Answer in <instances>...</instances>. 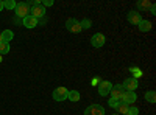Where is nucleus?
Masks as SVG:
<instances>
[{
	"instance_id": "1",
	"label": "nucleus",
	"mask_w": 156,
	"mask_h": 115,
	"mask_svg": "<svg viewBox=\"0 0 156 115\" xmlns=\"http://www.w3.org/2000/svg\"><path fill=\"white\" fill-rule=\"evenodd\" d=\"M30 5V12L31 14L30 16H33L34 19H41V17H44L45 16V8L41 5V2H37V0H34V2H31V3H28Z\"/></svg>"
},
{
	"instance_id": "2",
	"label": "nucleus",
	"mask_w": 156,
	"mask_h": 115,
	"mask_svg": "<svg viewBox=\"0 0 156 115\" xmlns=\"http://www.w3.org/2000/svg\"><path fill=\"white\" fill-rule=\"evenodd\" d=\"M16 16L22 17V19L30 16V5L28 3H17V6H16Z\"/></svg>"
},
{
	"instance_id": "3",
	"label": "nucleus",
	"mask_w": 156,
	"mask_h": 115,
	"mask_svg": "<svg viewBox=\"0 0 156 115\" xmlns=\"http://www.w3.org/2000/svg\"><path fill=\"white\" fill-rule=\"evenodd\" d=\"M66 28L70 31V33H80L83 28H81V25L80 22H78L76 19H67L66 20Z\"/></svg>"
},
{
	"instance_id": "4",
	"label": "nucleus",
	"mask_w": 156,
	"mask_h": 115,
	"mask_svg": "<svg viewBox=\"0 0 156 115\" xmlns=\"http://www.w3.org/2000/svg\"><path fill=\"white\" fill-rule=\"evenodd\" d=\"M67 89L66 87H56L55 90H53V100L55 101H64V100H67Z\"/></svg>"
},
{
	"instance_id": "5",
	"label": "nucleus",
	"mask_w": 156,
	"mask_h": 115,
	"mask_svg": "<svg viewBox=\"0 0 156 115\" xmlns=\"http://www.w3.org/2000/svg\"><path fill=\"white\" fill-rule=\"evenodd\" d=\"M84 115H105V109H103L100 104H90L84 110Z\"/></svg>"
},
{
	"instance_id": "6",
	"label": "nucleus",
	"mask_w": 156,
	"mask_h": 115,
	"mask_svg": "<svg viewBox=\"0 0 156 115\" xmlns=\"http://www.w3.org/2000/svg\"><path fill=\"white\" fill-rule=\"evenodd\" d=\"M105 36H103L101 33H95L92 37H90V44H92V47H95V48H100V47H103L105 45Z\"/></svg>"
},
{
	"instance_id": "7",
	"label": "nucleus",
	"mask_w": 156,
	"mask_h": 115,
	"mask_svg": "<svg viewBox=\"0 0 156 115\" xmlns=\"http://www.w3.org/2000/svg\"><path fill=\"white\" fill-rule=\"evenodd\" d=\"M111 89H112V84L109 81H100V84H98V93L101 96H106V95H109Z\"/></svg>"
},
{
	"instance_id": "8",
	"label": "nucleus",
	"mask_w": 156,
	"mask_h": 115,
	"mask_svg": "<svg viewBox=\"0 0 156 115\" xmlns=\"http://www.w3.org/2000/svg\"><path fill=\"white\" fill-rule=\"evenodd\" d=\"M137 100V95L134 93V92H123V95H122V98H120V103H125V104H131V103H134V101Z\"/></svg>"
},
{
	"instance_id": "9",
	"label": "nucleus",
	"mask_w": 156,
	"mask_h": 115,
	"mask_svg": "<svg viewBox=\"0 0 156 115\" xmlns=\"http://www.w3.org/2000/svg\"><path fill=\"white\" fill-rule=\"evenodd\" d=\"M123 89L126 92H134L136 89H137V79L134 78H126L123 81Z\"/></svg>"
},
{
	"instance_id": "10",
	"label": "nucleus",
	"mask_w": 156,
	"mask_h": 115,
	"mask_svg": "<svg viewBox=\"0 0 156 115\" xmlns=\"http://www.w3.org/2000/svg\"><path fill=\"white\" fill-rule=\"evenodd\" d=\"M128 22L131 23V25H139L142 17H140V12H136V11H129L128 12V16H126Z\"/></svg>"
},
{
	"instance_id": "11",
	"label": "nucleus",
	"mask_w": 156,
	"mask_h": 115,
	"mask_svg": "<svg viewBox=\"0 0 156 115\" xmlns=\"http://www.w3.org/2000/svg\"><path fill=\"white\" fill-rule=\"evenodd\" d=\"M123 87L120 86V84H117V86H112V89H111V98H115V100H119L120 101V98H122V95H123Z\"/></svg>"
},
{
	"instance_id": "12",
	"label": "nucleus",
	"mask_w": 156,
	"mask_h": 115,
	"mask_svg": "<svg viewBox=\"0 0 156 115\" xmlns=\"http://www.w3.org/2000/svg\"><path fill=\"white\" fill-rule=\"evenodd\" d=\"M22 23H23V27H27V28H34L37 25V19H34L33 16H27V17L22 19Z\"/></svg>"
},
{
	"instance_id": "13",
	"label": "nucleus",
	"mask_w": 156,
	"mask_h": 115,
	"mask_svg": "<svg viewBox=\"0 0 156 115\" xmlns=\"http://www.w3.org/2000/svg\"><path fill=\"white\" fill-rule=\"evenodd\" d=\"M80 98H81V95H80V92H78V90H69L67 92V100L73 101V103L80 101Z\"/></svg>"
},
{
	"instance_id": "14",
	"label": "nucleus",
	"mask_w": 156,
	"mask_h": 115,
	"mask_svg": "<svg viewBox=\"0 0 156 115\" xmlns=\"http://www.w3.org/2000/svg\"><path fill=\"white\" fill-rule=\"evenodd\" d=\"M12 37H14V33H12L11 30H5V31L2 33V39H3V42H6V44H9V42L12 41Z\"/></svg>"
},
{
	"instance_id": "15",
	"label": "nucleus",
	"mask_w": 156,
	"mask_h": 115,
	"mask_svg": "<svg viewBox=\"0 0 156 115\" xmlns=\"http://www.w3.org/2000/svg\"><path fill=\"white\" fill-rule=\"evenodd\" d=\"M137 27H139V30L140 31H150L151 30V22H148V20H140V23L137 25Z\"/></svg>"
},
{
	"instance_id": "16",
	"label": "nucleus",
	"mask_w": 156,
	"mask_h": 115,
	"mask_svg": "<svg viewBox=\"0 0 156 115\" xmlns=\"http://www.w3.org/2000/svg\"><path fill=\"white\" fill-rule=\"evenodd\" d=\"M153 3L150 2V0H140V2H137V8L139 9H150Z\"/></svg>"
},
{
	"instance_id": "17",
	"label": "nucleus",
	"mask_w": 156,
	"mask_h": 115,
	"mask_svg": "<svg viewBox=\"0 0 156 115\" xmlns=\"http://www.w3.org/2000/svg\"><path fill=\"white\" fill-rule=\"evenodd\" d=\"M145 100L148 101V103H154L156 101V92L154 90H150V92H145Z\"/></svg>"
},
{
	"instance_id": "18",
	"label": "nucleus",
	"mask_w": 156,
	"mask_h": 115,
	"mask_svg": "<svg viewBox=\"0 0 156 115\" xmlns=\"http://www.w3.org/2000/svg\"><path fill=\"white\" fill-rule=\"evenodd\" d=\"M129 72L133 73V76H131V78H134V79L140 78V76L144 75V73H142V70H140V69H137V67H131V69H129Z\"/></svg>"
},
{
	"instance_id": "19",
	"label": "nucleus",
	"mask_w": 156,
	"mask_h": 115,
	"mask_svg": "<svg viewBox=\"0 0 156 115\" xmlns=\"http://www.w3.org/2000/svg\"><path fill=\"white\" fill-rule=\"evenodd\" d=\"M6 53H9V44L2 42L0 44V55H6Z\"/></svg>"
},
{
	"instance_id": "20",
	"label": "nucleus",
	"mask_w": 156,
	"mask_h": 115,
	"mask_svg": "<svg viewBox=\"0 0 156 115\" xmlns=\"http://www.w3.org/2000/svg\"><path fill=\"white\" fill-rule=\"evenodd\" d=\"M3 5L6 9H16V6H17V3L14 0H6V2H3Z\"/></svg>"
},
{
	"instance_id": "21",
	"label": "nucleus",
	"mask_w": 156,
	"mask_h": 115,
	"mask_svg": "<svg viewBox=\"0 0 156 115\" xmlns=\"http://www.w3.org/2000/svg\"><path fill=\"white\" fill-rule=\"evenodd\" d=\"M117 110H119L122 115H125V113L128 112V104H125V103H120L119 106H117Z\"/></svg>"
},
{
	"instance_id": "22",
	"label": "nucleus",
	"mask_w": 156,
	"mask_h": 115,
	"mask_svg": "<svg viewBox=\"0 0 156 115\" xmlns=\"http://www.w3.org/2000/svg\"><path fill=\"white\" fill-rule=\"evenodd\" d=\"M80 25H81V28L87 30V28H90V27H92V22H90L89 19H84V20H81V22H80Z\"/></svg>"
},
{
	"instance_id": "23",
	"label": "nucleus",
	"mask_w": 156,
	"mask_h": 115,
	"mask_svg": "<svg viewBox=\"0 0 156 115\" xmlns=\"http://www.w3.org/2000/svg\"><path fill=\"white\" fill-rule=\"evenodd\" d=\"M108 103H109V106H111V107L117 109V106L120 104V101H119V100H115V98H109V100H108Z\"/></svg>"
},
{
	"instance_id": "24",
	"label": "nucleus",
	"mask_w": 156,
	"mask_h": 115,
	"mask_svg": "<svg viewBox=\"0 0 156 115\" xmlns=\"http://www.w3.org/2000/svg\"><path fill=\"white\" fill-rule=\"evenodd\" d=\"M125 115H139V109L137 107H128V112Z\"/></svg>"
},
{
	"instance_id": "25",
	"label": "nucleus",
	"mask_w": 156,
	"mask_h": 115,
	"mask_svg": "<svg viewBox=\"0 0 156 115\" xmlns=\"http://www.w3.org/2000/svg\"><path fill=\"white\" fill-rule=\"evenodd\" d=\"M41 5H42L44 8H45V6H51V5H53V0H44Z\"/></svg>"
},
{
	"instance_id": "26",
	"label": "nucleus",
	"mask_w": 156,
	"mask_h": 115,
	"mask_svg": "<svg viewBox=\"0 0 156 115\" xmlns=\"http://www.w3.org/2000/svg\"><path fill=\"white\" fill-rule=\"evenodd\" d=\"M150 12H151L153 16L156 14V8H154V5H151V6H150Z\"/></svg>"
},
{
	"instance_id": "27",
	"label": "nucleus",
	"mask_w": 156,
	"mask_h": 115,
	"mask_svg": "<svg viewBox=\"0 0 156 115\" xmlns=\"http://www.w3.org/2000/svg\"><path fill=\"white\" fill-rule=\"evenodd\" d=\"M92 84H94V86H95V84H100V79H98V78H94V79H92Z\"/></svg>"
},
{
	"instance_id": "28",
	"label": "nucleus",
	"mask_w": 156,
	"mask_h": 115,
	"mask_svg": "<svg viewBox=\"0 0 156 115\" xmlns=\"http://www.w3.org/2000/svg\"><path fill=\"white\" fill-rule=\"evenodd\" d=\"M5 8V5H3V2H2V0H0V11H2Z\"/></svg>"
},
{
	"instance_id": "29",
	"label": "nucleus",
	"mask_w": 156,
	"mask_h": 115,
	"mask_svg": "<svg viewBox=\"0 0 156 115\" xmlns=\"http://www.w3.org/2000/svg\"><path fill=\"white\" fill-rule=\"evenodd\" d=\"M3 42V39H2V33H0V44H2Z\"/></svg>"
},
{
	"instance_id": "30",
	"label": "nucleus",
	"mask_w": 156,
	"mask_h": 115,
	"mask_svg": "<svg viewBox=\"0 0 156 115\" xmlns=\"http://www.w3.org/2000/svg\"><path fill=\"white\" fill-rule=\"evenodd\" d=\"M0 62H2V55H0Z\"/></svg>"
}]
</instances>
